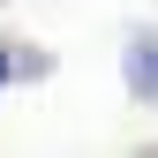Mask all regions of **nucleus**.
<instances>
[{"mask_svg":"<svg viewBox=\"0 0 158 158\" xmlns=\"http://www.w3.org/2000/svg\"><path fill=\"white\" fill-rule=\"evenodd\" d=\"M121 83L135 106H158V23H135L121 45Z\"/></svg>","mask_w":158,"mask_h":158,"instance_id":"1","label":"nucleus"},{"mask_svg":"<svg viewBox=\"0 0 158 158\" xmlns=\"http://www.w3.org/2000/svg\"><path fill=\"white\" fill-rule=\"evenodd\" d=\"M15 75H45V60H38V53H15V38H0V90H8Z\"/></svg>","mask_w":158,"mask_h":158,"instance_id":"2","label":"nucleus"}]
</instances>
